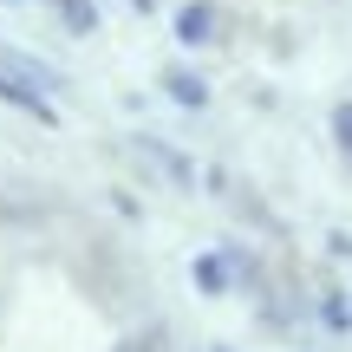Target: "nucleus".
I'll return each instance as SVG.
<instances>
[{"label": "nucleus", "instance_id": "obj_1", "mask_svg": "<svg viewBox=\"0 0 352 352\" xmlns=\"http://www.w3.org/2000/svg\"><path fill=\"white\" fill-rule=\"evenodd\" d=\"M209 26H215L209 7H189V13H183V39H209Z\"/></svg>", "mask_w": 352, "mask_h": 352}, {"label": "nucleus", "instance_id": "obj_2", "mask_svg": "<svg viewBox=\"0 0 352 352\" xmlns=\"http://www.w3.org/2000/svg\"><path fill=\"white\" fill-rule=\"evenodd\" d=\"M333 138H340V151L352 157V98L340 104V111H333Z\"/></svg>", "mask_w": 352, "mask_h": 352}]
</instances>
